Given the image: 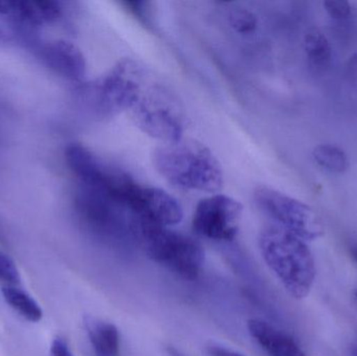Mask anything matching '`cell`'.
<instances>
[{
	"label": "cell",
	"mask_w": 357,
	"mask_h": 356,
	"mask_svg": "<svg viewBox=\"0 0 357 356\" xmlns=\"http://www.w3.org/2000/svg\"><path fill=\"white\" fill-rule=\"evenodd\" d=\"M42 54L47 66L64 79L79 83L85 77V56L75 44L66 40L48 42L43 46Z\"/></svg>",
	"instance_id": "cell-11"
},
{
	"label": "cell",
	"mask_w": 357,
	"mask_h": 356,
	"mask_svg": "<svg viewBox=\"0 0 357 356\" xmlns=\"http://www.w3.org/2000/svg\"><path fill=\"white\" fill-rule=\"evenodd\" d=\"M329 16L335 19H346L351 15V6L344 0H327L323 3Z\"/></svg>",
	"instance_id": "cell-20"
},
{
	"label": "cell",
	"mask_w": 357,
	"mask_h": 356,
	"mask_svg": "<svg viewBox=\"0 0 357 356\" xmlns=\"http://www.w3.org/2000/svg\"><path fill=\"white\" fill-rule=\"evenodd\" d=\"M262 258L289 296L310 295L316 278V263L305 240L279 226H270L259 235Z\"/></svg>",
	"instance_id": "cell-2"
},
{
	"label": "cell",
	"mask_w": 357,
	"mask_h": 356,
	"mask_svg": "<svg viewBox=\"0 0 357 356\" xmlns=\"http://www.w3.org/2000/svg\"><path fill=\"white\" fill-rule=\"evenodd\" d=\"M352 356H357V343L354 345V347H352Z\"/></svg>",
	"instance_id": "cell-25"
},
{
	"label": "cell",
	"mask_w": 357,
	"mask_h": 356,
	"mask_svg": "<svg viewBox=\"0 0 357 356\" xmlns=\"http://www.w3.org/2000/svg\"><path fill=\"white\" fill-rule=\"evenodd\" d=\"M85 327L96 356H119L121 336L114 324L88 317Z\"/></svg>",
	"instance_id": "cell-14"
},
{
	"label": "cell",
	"mask_w": 357,
	"mask_h": 356,
	"mask_svg": "<svg viewBox=\"0 0 357 356\" xmlns=\"http://www.w3.org/2000/svg\"><path fill=\"white\" fill-rule=\"evenodd\" d=\"M75 205L82 223L96 235L110 240L135 235L136 217L110 196L81 184Z\"/></svg>",
	"instance_id": "cell-7"
},
{
	"label": "cell",
	"mask_w": 357,
	"mask_h": 356,
	"mask_svg": "<svg viewBox=\"0 0 357 356\" xmlns=\"http://www.w3.org/2000/svg\"><path fill=\"white\" fill-rule=\"evenodd\" d=\"M2 295L6 302L27 321L37 323L43 317L41 307L24 291L15 286H4Z\"/></svg>",
	"instance_id": "cell-15"
},
{
	"label": "cell",
	"mask_w": 357,
	"mask_h": 356,
	"mask_svg": "<svg viewBox=\"0 0 357 356\" xmlns=\"http://www.w3.org/2000/svg\"><path fill=\"white\" fill-rule=\"evenodd\" d=\"M50 353L52 356H73L67 343L61 338L54 339L50 347Z\"/></svg>",
	"instance_id": "cell-21"
},
{
	"label": "cell",
	"mask_w": 357,
	"mask_h": 356,
	"mask_svg": "<svg viewBox=\"0 0 357 356\" xmlns=\"http://www.w3.org/2000/svg\"><path fill=\"white\" fill-rule=\"evenodd\" d=\"M230 23L237 33L245 35L255 31L258 21L253 13L245 8H238L231 13Z\"/></svg>",
	"instance_id": "cell-18"
},
{
	"label": "cell",
	"mask_w": 357,
	"mask_h": 356,
	"mask_svg": "<svg viewBox=\"0 0 357 356\" xmlns=\"http://www.w3.org/2000/svg\"><path fill=\"white\" fill-rule=\"evenodd\" d=\"M0 242H1V244H4V242H6L3 236H2L1 232H0Z\"/></svg>",
	"instance_id": "cell-26"
},
{
	"label": "cell",
	"mask_w": 357,
	"mask_h": 356,
	"mask_svg": "<svg viewBox=\"0 0 357 356\" xmlns=\"http://www.w3.org/2000/svg\"><path fill=\"white\" fill-rule=\"evenodd\" d=\"M0 281L8 286H16L20 282V274L14 261L0 251Z\"/></svg>",
	"instance_id": "cell-19"
},
{
	"label": "cell",
	"mask_w": 357,
	"mask_h": 356,
	"mask_svg": "<svg viewBox=\"0 0 357 356\" xmlns=\"http://www.w3.org/2000/svg\"><path fill=\"white\" fill-rule=\"evenodd\" d=\"M135 235L153 261L167 268L180 277L195 280L201 273L205 251L191 236L137 219Z\"/></svg>",
	"instance_id": "cell-3"
},
{
	"label": "cell",
	"mask_w": 357,
	"mask_h": 356,
	"mask_svg": "<svg viewBox=\"0 0 357 356\" xmlns=\"http://www.w3.org/2000/svg\"><path fill=\"white\" fill-rule=\"evenodd\" d=\"M161 177L175 187L190 192H220L224 186L222 164L205 144L182 138L162 144L153 154Z\"/></svg>",
	"instance_id": "cell-1"
},
{
	"label": "cell",
	"mask_w": 357,
	"mask_h": 356,
	"mask_svg": "<svg viewBox=\"0 0 357 356\" xmlns=\"http://www.w3.org/2000/svg\"><path fill=\"white\" fill-rule=\"evenodd\" d=\"M148 77L146 71L135 61H119L106 75L88 86L87 104L102 119L129 112Z\"/></svg>",
	"instance_id": "cell-4"
},
{
	"label": "cell",
	"mask_w": 357,
	"mask_h": 356,
	"mask_svg": "<svg viewBox=\"0 0 357 356\" xmlns=\"http://www.w3.org/2000/svg\"><path fill=\"white\" fill-rule=\"evenodd\" d=\"M208 353L211 356H245L236 351L231 350V349L225 348L222 346H210L208 347Z\"/></svg>",
	"instance_id": "cell-22"
},
{
	"label": "cell",
	"mask_w": 357,
	"mask_h": 356,
	"mask_svg": "<svg viewBox=\"0 0 357 356\" xmlns=\"http://www.w3.org/2000/svg\"><path fill=\"white\" fill-rule=\"evenodd\" d=\"M248 330L268 356H306L291 336L264 320H249Z\"/></svg>",
	"instance_id": "cell-13"
},
{
	"label": "cell",
	"mask_w": 357,
	"mask_h": 356,
	"mask_svg": "<svg viewBox=\"0 0 357 356\" xmlns=\"http://www.w3.org/2000/svg\"><path fill=\"white\" fill-rule=\"evenodd\" d=\"M350 253H351L352 258H354L357 263V247L352 248L351 250H350Z\"/></svg>",
	"instance_id": "cell-24"
},
{
	"label": "cell",
	"mask_w": 357,
	"mask_h": 356,
	"mask_svg": "<svg viewBox=\"0 0 357 356\" xmlns=\"http://www.w3.org/2000/svg\"><path fill=\"white\" fill-rule=\"evenodd\" d=\"M129 113L144 133L162 144L183 138L184 115L180 104L165 86L151 81L150 77Z\"/></svg>",
	"instance_id": "cell-5"
},
{
	"label": "cell",
	"mask_w": 357,
	"mask_h": 356,
	"mask_svg": "<svg viewBox=\"0 0 357 356\" xmlns=\"http://www.w3.org/2000/svg\"><path fill=\"white\" fill-rule=\"evenodd\" d=\"M312 156L320 167L333 173H343L348 169L347 155L331 144H321L312 150Z\"/></svg>",
	"instance_id": "cell-16"
},
{
	"label": "cell",
	"mask_w": 357,
	"mask_h": 356,
	"mask_svg": "<svg viewBox=\"0 0 357 356\" xmlns=\"http://www.w3.org/2000/svg\"><path fill=\"white\" fill-rule=\"evenodd\" d=\"M132 215L153 225H177L183 219V209L177 199L163 189L140 185L128 205Z\"/></svg>",
	"instance_id": "cell-10"
},
{
	"label": "cell",
	"mask_w": 357,
	"mask_h": 356,
	"mask_svg": "<svg viewBox=\"0 0 357 356\" xmlns=\"http://www.w3.org/2000/svg\"><path fill=\"white\" fill-rule=\"evenodd\" d=\"M354 294H356V300H357V290L356 291V293H354Z\"/></svg>",
	"instance_id": "cell-27"
},
{
	"label": "cell",
	"mask_w": 357,
	"mask_h": 356,
	"mask_svg": "<svg viewBox=\"0 0 357 356\" xmlns=\"http://www.w3.org/2000/svg\"><path fill=\"white\" fill-rule=\"evenodd\" d=\"M165 350H167V356H184L178 349L174 348L173 346H167Z\"/></svg>",
	"instance_id": "cell-23"
},
{
	"label": "cell",
	"mask_w": 357,
	"mask_h": 356,
	"mask_svg": "<svg viewBox=\"0 0 357 356\" xmlns=\"http://www.w3.org/2000/svg\"><path fill=\"white\" fill-rule=\"evenodd\" d=\"M0 35H2L1 29H0Z\"/></svg>",
	"instance_id": "cell-28"
},
{
	"label": "cell",
	"mask_w": 357,
	"mask_h": 356,
	"mask_svg": "<svg viewBox=\"0 0 357 356\" xmlns=\"http://www.w3.org/2000/svg\"><path fill=\"white\" fill-rule=\"evenodd\" d=\"M304 48L310 64L324 67L331 58V46L327 38L318 31H308L304 39Z\"/></svg>",
	"instance_id": "cell-17"
},
{
	"label": "cell",
	"mask_w": 357,
	"mask_h": 356,
	"mask_svg": "<svg viewBox=\"0 0 357 356\" xmlns=\"http://www.w3.org/2000/svg\"><path fill=\"white\" fill-rule=\"evenodd\" d=\"M0 15L23 24L41 26L58 20L62 6L54 0H6L0 1Z\"/></svg>",
	"instance_id": "cell-12"
},
{
	"label": "cell",
	"mask_w": 357,
	"mask_h": 356,
	"mask_svg": "<svg viewBox=\"0 0 357 356\" xmlns=\"http://www.w3.org/2000/svg\"><path fill=\"white\" fill-rule=\"evenodd\" d=\"M65 159L82 185L110 196L128 209L130 201L140 186L129 173L102 160L79 144L67 146Z\"/></svg>",
	"instance_id": "cell-6"
},
{
	"label": "cell",
	"mask_w": 357,
	"mask_h": 356,
	"mask_svg": "<svg viewBox=\"0 0 357 356\" xmlns=\"http://www.w3.org/2000/svg\"><path fill=\"white\" fill-rule=\"evenodd\" d=\"M256 203L279 227L305 242L318 240L324 234L320 217L312 207L268 186L256 188Z\"/></svg>",
	"instance_id": "cell-8"
},
{
	"label": "cell",
	"mask_w": 357,
	"mask_h": 356,
	"mask_svg": "<svg viewBox=\"0 0 357 356\" xmlns=\"http://www.w3.org/2000/svg\"><path fill=\"white\" fill-rule=\"evenodd\" d=\"M243 212V205L238 201L226 194H213L197 204L192 228L203 238L229 242L238 233Z\"/></svg>",
	"instance_id": "cell-9"
}]
</instances>
